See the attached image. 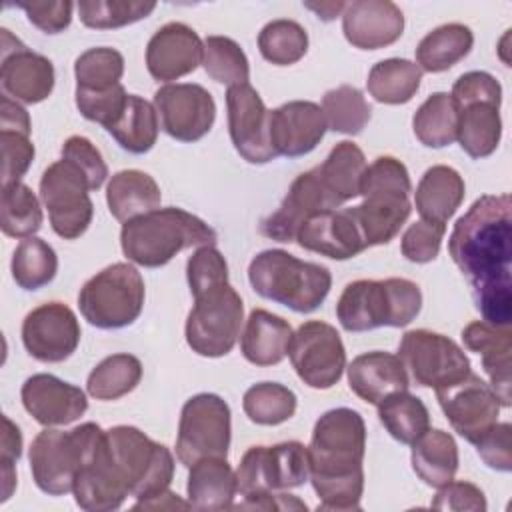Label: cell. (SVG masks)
I'll use <instances>...</instances> for the list:
<instances>
[{
	"instance_id": "be15d7a7",
	"label": "cell",
	"mask_w": 512,
	"mask_h": 512,
	"mask_svg": "<svg viewBox=\"0 0 512 512\" xmlns=\"http://www.w3.org/2000/svg\"><path fill=\"white\" fill-rule=\"evenodd\" d=\"M0 128L24 132V134H30V128H32L28 112L6 94L0 98Z\"/></svg>"
},
{
	"instance_id": "003e7915",
	"label": "cell",
	"mask_w": 512,
	"mask_h": 512,
	"mask_svg": "<svg viewBox=\"0 0 512 512\" xmlns=\"http://www.w3.org/2000/svg\"><path fill=\"white\" fill-rule=\"evenodd\" d=\"M278 510H306V504L292 494H276Z\"/></svg>"
},
{
	"instance_id": "4fadbf2b",
	"label": "cell",
	"mask_w": 512,
	"mask_h": 512,
	"mask_svg": "<svg viewBox=\"0 0 512 512\" xmlns=\"http://www.w3.org/2000/svg\"><path fill=\"white\" fill-rule=\"evenodd\" d=\"M90 184L76 164L62 158L50 164L40 178V198L48 208L52 230L64 240L80 238L94 214L88 196Z\"/></svg>"
},
{
	"instance_id": "484cf974",
	"label": "cell",
	"mask_w": 512,
	"mask_h": 512,
	"mask_svg": "<svg viewBox=\"0 0 512 512\" xmlns=\"http://www.w3.org/2000/svg\"><path fill=\"white\" fill-rule=\"evenodd\" d=\"M342 32L354 48L378 50L402 36L404 14L390 0H356L346 4Z\"/></svg>"
},
{
	"instance_id": "7bdbcfd3",
	"label": "cell",
	"mask_w": 512,
	"mask_h": 512,
	"mask_svg": "<svg viewBox=\"0 0 512 512\" xmlns=\"http://www.w3.org/2000/svg\"><path fill=\"white\" fill-rule=\"evenodd\" d=\"M58 256L42 238H22L12 256V278L24 290H38L54 280Z\"/></svg>"
},
{
	"instance_id": "8992f818",
	"label": "cell",
	"mask_w": 512,
	"mask_h": 512,
	"mask_svg": "<svg viewBox=\"0 0 512 512\" xmlns=\"http://www.w3.org/2000/svg\"><path fill=\"white\" fill-rule=\"evenodd\" d=\"M420 308V286L408 278L354 280L342 290L336 316L344 330L366 332L380 326H406L420 314Z\"/></svg>"
},
{
	"instance_id": "bcb514c9",
	"label": "cell",
	"mask_w": 512,
	"mask_h": 512,
	"mask_svg": "<svg viewBox=\"0 0 512 512\" xmlns=\"http://www.w3.org/2000/svg\"><path fill=\"white\" fill-rule=\"evenodd\" d=\"M326 126L340 134H360L372 116V108L364 94L350 84L328 90L322 98Z\"/></svg>"
},
{
	"instance_id": "1f68e13d",
	"label": "cell",
	"mask_w": 512,
	"mask_h": 512,
	"mask_svg": "<svg viewBox=\"0 0 512 512\" xmlns=\"http://www.w3.org/2000/svg\"><path fill=\"white\" fill-rule=\"evenodd\" d=\"M188 502L196 510H226L238 492L236 472L226 458H202L190 466Z\"/></svg>"
},
{
	"instance_id": "d6a6232c",
	"label": "cell",
	"mask_w": 512,
	"mask_h": 512,
	"mask_svg": "<svg viewBox=\"0 0 512 512\" xmlns=\"http://www.w3.org/2000/svg\"><path fill=\"white\" fill-rule=\"evenodd\" d=\"M160 200L158 182L142 170H120L110 178L106 188L108 210L120 222L160 208Z\"/></svg>"
},
{
	"instance_id": "277c9868",
	"label": "cell",
	"mask_w": 512,
	"mask_h": 512,
	"mask_svg": "<svg viewBox=\"0 0 512 512\" xmlns=\"http://www.w3.org/2000/svg\"><path fill=\"white\" fill-rule=\"evenodd\" d=\"M412 182L406 166L394 156H378L364 172L360 196L350 212L366 246L388 244L410 216Z\"/></svg>"
},
{
	"instance_id": "f546056e",
	"label": "cell",
	"mask_w": 512,
	"mask_h": 512,
	"mask_svg": "<svg viewBox=\"0 0 512 512\" xmlns=\"http://www.w3.org/2000/svg\"><path fill=\"white\" fill-rule=\"evenodd\" d=\"M292 336L288 320L264 308H254L240 334V350L250 364L274 366L288 356Z\"/></svg>"
},
{
	"instance_id": "03108f58",
	"label": "cell",
	"mask_w": 512,
	"mask_h": 512,
	"mask_svg": "<svg viewBox=\"0 0 512 512\" xmlns=\"http://www.w3.org/2000/svg\"><path fill=\"white\" fill-rule=\"evenodd\" d=\"M304 6L324 22L334 20L336 16H340V12L346 10V2H304Z\"/></svg>"
},
{
	"instance_id": "f35d334b",
	"label": "cell",
	"mask_w": 512,
	"mask_h": 512,
	"mask_svg": "<svg viewBox=\"0 0 512 512\" xmlns=\"http://www.w3.org/2000/svg\"><path fill=\"white\" fill-rule=\"evenodd\" d=\"M422 70L406 58H386L372 66L366 86L370 96L382 104H406L420 88Z\"/></svg>"
},
{
	"instance_id": "4316f807",
	"label": "cell",
	"mask_w": 512,
	"mask_h": 512,
	"mask_svg": "<svg viewBox=\"0 0 512 512\" xmlns=\"http://www.w3.org/2000/svg\"><path fill=\"white\" fill-rule=\"evenodd\" d=\"M296 242L304 250L332 260H348L368 248L350 208H336L310 216L300 228Z\"/></svg>"
},
{
	"instance_id": "cb8c5ba5",
	"label": "cell",
	"mask_w": 512,
	"mask_h": 512,
	"mask_svg": "<svg viewBox=\"0 0 512 512\" xmlns=\"http://www.w3.org/2000/svg\"><path fill=\"white\" fill-rule=\"evenodd\" d=\"M268 130L276 156L298 158L320 144L328 126L316 102L292 100L268 114Z\"/></svg>"
},
{
	"instance_id": "d6986e66",
	"label": "cell",
	"mask_w": 512,
	"mask_h": 512,
	"mask_svg": "<svg viewBox=\"0 0 512 512\" xmlns=\"http://www.w3.org/2000/svg\"><path fill=\"white\" fill-rule=\"evenodd\" d=\"M340 204L322 182L318 168H312L296 176L278 210L262 220L260 232L276 242H296L300 228L310 216L336 210Z\"/></svg>"
},
{
	"instance_id": "ba28073f",
	"label": "cell",
	"mask_w": 512,
	"mask_h": 512,
	"mask_svg": "<svg viewBox=\"0 0 512 512\" xmlns=\"http://www.w3.org/2000/svg\"><path fill=\"white\" fill-rule=\"evenodd\" d=\"M146 288L140 272L116 262L94 274L78 294V308L88 324L102 330L130 326L142 312Z\"/></svg>"
},
{
	"instance_id": "816d5d0a",
	"label": "cell",
	"mask_w": 512,
	"mask_h": 512,
	"mask_svg": "<svg viewBox=\"0 0 512 512\" xmlns=\"http://www.w3.org/2000/svg\"><path fill=\"white\" fill-rule=\"evenodd\" d=\"M128 100V94L122 84H116L108 90H78L76 88V108L78 112L106 130L120 116Z\"/></svg>"
},
{
	"instance_id": "83f0119b",
	"label": "cell",
	"mask_w": 512,
	"mask_h": 512,
	"mask_svg": "<svg viewBox=\"0 0 512 512\" xmlns=\"http://www.w3.org/2000/svg\"><path fill=\"white\" fill-rule=\"evenodd\" d=\"M464 346L482 358V368L488 376V384L494 388L502 406H510V354H512V330L510 326H494L486 320L470 322L462 330Z\"/></svg>"
},
{
	"instance_id": "74e56055",
	"label": "cell",
	"mask_w": 512,
	"mask_h": 512,
	"mask_svg": "<svg viewBox=\"0 0 512 512\" xmlns=\"http://www.w3.org/2000/svg\"><path fill=\"white\" fill-rule=\"evenodd\" d=\"M316 168L322 182L342 204L346 200L360 196V186H362V178L368 164H366L364 152L354 142L350 140L338 142L330 150L326 160Z\"/></svg>"
},
{
	"instance_id": "e575fe53",
	"label": "cell",
	"mask_w": 512,
	"mask_h": 512,
	"mask_svg": "<svg viewBox=\"0 0 512 512\" xmlns=\"http://www.w3.org/2000/svg\"><path fill=\"white\" fill-rule=\"evenodd\" d=\"M502 136V120L500 106L492 102H470L458 106V134L462 150L470 158H486L490 156Z\"/></svg>"
},
{
	"instance_id": "b9f144b4",
	"label": "cell",
	"mask_w": 512,
	"mask_h": 512,
	"mask_svg": "<svg viewBox=\"0 0 512 512\" xmlns=\"http://www.w3.org/2000/svg\"><path fill=\"white\" fill-rule=\"evenodd\" d=\"M142 380V362L132 354H112L88 374L86 390L96 400H118Z\"/></svg>"
},
{
	"instance_id": "8d00e7d4",
	"label": "cell",
	"mask_w": 512,
	"mask_h": 512,
	"mask_svg": "<svg viewBox=\"0 0 512 512\" xmlns=\"http://www.w3.org/2000/svg\"><path fill=\"white\" fill-rule=\"evenodd\" d=\"M156 108L138 94H128L126 106L114 124L108 128L112 138L130 154H144L152 150L158 140Z\"/></svg>"
},
{
	"instance_id": "4dcf8cb0",
	"label": "cell",
	"mask_w": 512,
	"mask_h": 512,
	"mask_svg": "<svg viewBox=\"0 0 512 512\" xmlns=\"http://www.w3.org/2000/svg\"><path fill=\"white\" fill-rule=\"evenodd\" d=\"M464 192L466 186L462 176L450 166L436 164L420 178L414 192V204L422 220L446 224L460 208Z\"/></svg>"
},
{
	"instance_id": "603a6c76",
	"label": "cell",
	"mask_w": 512,
	"mask_h": 512,
	"mask_svg": "<svg viewBox=\"0 0 512 512\" xmlns=\"http://www.w3.org/2000/svg\"><path fill=\"white\" fill-rule=\"evenodd\" d=\"M204 42L184 22H168L154 32L146 46V68L158 82H172L202 64Z\"/></svg>"
},
{
	"instance_id": "d590c367",
	"label": "cell",
	"mask_w": 512,
	"mask_h": 512,
	"mask_svg": "<svg viewBox=\"0 0 512 512\" xmlns=\"http://www.w3.org/2000/svg\"><path fill=\"white\" fill-rule=\"evenodd\" d=\"M474 34L460 22H450L428 32L416 46V64L422 72H444L472 50Z\"/></svg>"
},
{
	"instance_id": "836d02e7",
	"label": "cell",
	"mask_w": 512,
	"mask_h": 512,
	"mask_svg": "<svg viewBox=\"0 0 512 512\" xmlns=\"http://www.w3.org/2000/svg\"><path fill=\"white\" fill-rule=\"evenodd\" d=\"M412 468L416 476L432 488L448 484L458 470L456 440L444 430L428 428L412 442Z\"/></svg>"
},
{
	"instance_id": "f5cc1de1",
	"label": "cell",
	"mask_w": 512,
	"mask_h": 512,
	"mask_svg": "<svg viewBox=\"0 0 512 512\" xmlns=\"http://www.w3.org/2000/svg\"><path fill=\"white\" fill-rule=\"evenodd\" d=\"M186 278L192 296L228 282V264L214 246H200L186 264Z\"/></svg>"
},
{
	"instance_id": "e0dca14e",
	"label": "cell",
	"mask_w": 512,
	"mask_h": 512,
	"mask_svg": "<svg viewBox=\"0 0 512 512\" xmlns=\"http://www.w3.org/2000/svg\"><path fill=\"white\" fill-rule=\"evenodd\" d=\"M436 398L452 428L470 444L498 422L502 408L494 388L472 372L452 386L438 388Z\"/></svg>"
},
{
	"instance_id": "3957f363",
	"label": "cell",
	"mask_w": 512,
	"mask_h": 512,
	"mask_svg": "<svg viewBox=\"0 0 512 512\" xmlns=\"http://www.w3.org/2000/svg\"><path fill=\"white\" fill-rule=\"evenodd\" d=\"M216 232L202 218L176 208H156L122 224L120 246L124 256L144 268L168 264L178 252L192 246H214Z\"/></svg>"
},
{
	"instance_id": "681fc988",
	"label": "cell",
	"mask_w": 512,
	"mask_h": 512,
	"mask_svg": "<svg viewBox=\"0 0 512 512\" xmlns=\"http://www.w3.org/2000/svg\"><path fill=\"white\" fill-rule=\"evenodd\" d=\"M80 20L88 28L110 30L134 24L150 16L156 2L142 0H82L76 4Z\"/></svg>"
},
{
	"instance_id": "9f6ffc18",
	"label": "cell",
	"mask_w": 512,
	"mask_h": 512,
	"mask_svg": "<svg viewBox=\"0 0 512 512\" xmlns=\"http://www.w3.org/2000/svg\"><path fill=\"white\" fill-rule=\"evenodd\" d=\"M62 158L70 160L80 168V172L86 176L90 190H98L106 176H108V166L100 154V150L84 136H70L62 144Z\"/></svg>"
},
{
	"instance_id": "e7e4bbea",
	"label": "cell",
	"mask_w": 512,
	"mask_h": 512,
	"mask_svg": "<svg viewBox=\"0 0 512 512\" xmlns=\"http://www.w3.org/2000/svg\"><path fill=\"white\" fill-rule=\"evenodd\" d=\"M134 508H152V510H162V508H192L190 502H184L178 498V494L170 492V490H164L152 498H146V500H138L134 504Z\"/></svg>"
},
{
	"instance_id": "6f0895ef",
	"label": "cell",
	"mask_w": 512,
	"mask_h": 512,
	"mask_svg": "<svg viewBox=\"0 0 512 512\" xmlns=\"http://www.w3.org/2000/svg\"><path fill=\"white\" fill-rule=\"evenodd\" d=\"M450 96L456 102V106H464L470 102H492L500 106L502 86L492 74L482 70H472L462 74L454 82Z\"/></svg>"
},
{
	"instance_id": "91938a15",
	"label": "cell",
	"mask_w": 512,
	"mask_h": 512,
	"mask_svg": "<svg viewBox=\"0 0 512 512\" xmlns=\"http://www.w3.org/2000/svg\"><path fill=\"white\" fill-rule=\"evenodd\" d=\"M432 508L484 512L488 504H486L484 492L476 484L464 482V480H450L448 484L438 488V494L432 500Z\"/></svg>"
},
{
	"instance_id": "7a4b0ae2",
	"label": "cell",
	"mask_w": 512,
	"mask_h": 512,
	"mask_svg": "<svg viewBox=\"0 0 512 512\" xmlns=\"http://www.w3.org/2000/svg\"><path fill=\"white\" fill-rule=\"evenodd\" d=\"M364 452L366 424L360 412L334 408L316 420L308 446V480L320 498L318 510L346 512L360 508Z\"/></svg>"
},
{
	"instance_id": "f1b7e54d",
	"label": "cell",
	"mask_w": 512,
	"mask_h": 512,
	"mask_svg": "<svg viewBox=\"0 0 512 512\" xmlns=\"http://www.w3.org/2000/svg\"><path fill=\"white\" fill-rule=\"evenodd\" d=\"M348 386L360 400L376 406L388 394L408 390L410 380L400 356L374 350L350 362Z\"/></svg>"
},
{
	"instance_id": "6125c7cd",
	"label": "cell",
	"mask_w": 512,
	"mask_h": 512,
	"mask_svg": "<svg viewBox=\"0 0 512 512\" xmlns=\"http://www.w3.org/2000/svg\"><path fill=\"white\" fill-rule=\"evenodd\" d=\"M2 444H0V464H2V502H6L16 488V462L22 454V432L8 418H2Z\"/></svg>"
},
{
	"instance_id": "ee69618b",
	"label": "cell",
	"mask_w": 512,
	"mask_h": 512,
	"mask_svg": "<svg viewBox=\"0 0 512 512\" xmlns=\"http://www.w3.org/2000/svg\"><path fill=\"white\" fill-rule=\"evenodd\" d=\"M0 226L10 238H28L42 228V208L30 186L12 182L2 186Z\"/></svg>"
},
{
	"instance_id": "2e32d148",
	"label": "cell",
	"mask_w": 512,
	"mask_h": 512,
	"mask_svg": "<svg viewBox=\"0 0 512 512\" xmlns=\"http://www.w3.org/2000/svg\"><path fill=\"white\" fill-rule=\"evenodd\" d=\"M160 128L174 140L196 142L204 138L216 118L212 94L200 84H164L154 92Z\"/></svg>"
},
{
	"instance_id": "ffe728a7",
	"label": "cell",
	"mask_w": 512,
	"mask_h": 512,
	"mask_svg": "<svg viewBox=\"0 0 512 512\" xmlns=\"http://www.w3.org/2000/svg\"><path fill=\"white\" fill-rule=\"evenodd\" d=\"M228 132L236 152L250 164H266L276 158L270 144L268 114L256 88L246 84L228 86Z\"/></svg>"
},
{
	"instance_id": "44dd1931",
	"label": "cell",
	"mask_w": 512,
	"mask_h": 512,
	"mask_svg": "<svg viewBox=\"0 0 512 512\" xmlns=\"http://www.w3.org/2000/svg\"><path fill=\"white\" fill-rule=\"evenodd\" d=\"M2 68L0 82L6 96L24 104H38L52 94L54 66L52 62L28 50L10 30L2 28Z\"/></svg>"
},
{
	"instance_id": "5bb4252c",
	"label": "cell",
	"mask_w": 512,
	"mask_h": 512,
	"mask_svg": "<svg viewBox=\"0 0 512 512\" xmlns=\"http://www.w3.org/2000/svg\"><path fill=\"white\" fill-rule=\"evenodd\" d=\"M398 356L414 382L424 388H446L472 372L468 356L454 340L426 328L408 330L400 340Z\"/></svg>"
},
{
	"instance_id": "7dc6e473",
	"label": "cell",
	"mask_w": 512,
	"mask_h": 512,
	"mask_svg": "<svg viewBox=\"0 0 512 512\" xmlns=\"http://www.w3.org/2000/svg\"><path fill=\"white\" fill-rule=\"evenodd\" d=\"M258 50L270 64L290 66L304 58L308 50V34L296 20L278 18L260 30Z\"/></svg>"
},
{
	"instance_id": "f907efd6",
	"label": "cell",
	"mask_w": 512,
	"mask_h": 512,
	"mask_svg": "<svg viewBox=\"0 0 512 512\" xmlns=\"http://www.w3.org/2000/svg\"><path fill=\"white\" fill-rule=\"evenodd\" d=\"M124 74V56L108 46L88 48L74 62L78 90H108L120 84Z\"/></svg>"
},
{
	"instance_id": "60d3db41",
	"label": "cell",
	"mask_w": 512,
	"mask_h": 512,
	"mask_svg": "<svg viewBox=\"0 0 512 512\" xmlns=\"http://www.w3.org/2000/svg\"><path fill=\"white\" fill-rule=\"evenodd\" d=\"M416 138L428 148H444L458 134V106L448 92L430 94L412 118Z\"/></svg>"
},
{
	"instance_id": "f6af8a7d",
	"label": "cell",
	"mask_w": 512,
	"mask_h": 512,
	"mask_svg": "<svg viewBox=\"0 0 512 512\" xmlns=\"http://www.w3.org/2000/svg\"><path fill=\"white\" fill-rule=\"evenodd\" d=\"M296 394L278 382H260L244 392L242 408L246 416L260 426H278L296 412Z\"/></svg>"
},
{
	"instance_id": "d4e9b609",
	"label": "cell",
	"mask_w": 512,
	"mask_h": 512,
	"mask_svg": "<svg viewBox=\"0 0 512 512\" xmlns=\"http://www.w3.org/2000/svg\"><path fill=\"white\" fill-rule=\"evenodd\" d=\"M26 412L42 426H66L88 410L86 394L52 374H34L26 378L20 390Z\"/></svg>"
},
{
	"instance_id": "11a10c76",
	"label": "cell",
	"mask_w": 512,
	"mask_h": 512,
	"mask_svg": "<svg viewBox=\"0 0 512 512\" xmlns=\"http://www.w3.org/2000/svg\"><path fill=\"white\" fill-rule=\"evenodd\" d=\"M0 144H2V186L20 182L34 160V144L30 134L14 132V130H0Z\"/></svg>"
},
{
	"instance_id": "9a60e30c",
	"label": "cell",
	"mask_w": 512,
	"mask_h": 512,
	"mask_svg": "<svg viewBox=\"0 0 512 512\" xmlns=\"http://www.w3.org/2000/svg\"><path fill=\"white\" fill-rule=\"evenodd\" d=\"M288 356L298 378L316 390L332 388L346 368L342 338L322 320H308L294 332Z\"/></svg>"
},
{
	"instance_id": "ac0fdd59",
	"label": "cell",
	"mask_w": 512,
	"mask_h": 512,
	"mask_svg": "<svg viewBox=\"0 0 512 512\" xmlns=\"http://www.w3.org/2000/svg\"><path fill=\"white\" fill-rule=\"evenodd\" d=\"M80 324L72 308L62 302H46L30 310L22 322V344L40 362H64L80 344Z\"/></svg>"
},
{
	"instance_id": "94428289",
	"label": "cell",
	"mask_w": 512,
	"mask_h": 512,
	"mask_svg": "<svg viewBox=\"0 0 512 512\" xmlns=\"http://www.w3.org/2000/svg\"><path fill=\"white\" fill-rule=\"evenodd\" d=\"M16 6L22 8L28 20L44 34H58L64 28H68L72 20V10H74V4L64 0H54V2L34 0V2H18Z\"/></svg>"
},
{
	"instance_id": "52a82bcc",
	"label": "cell",
	"mask_w": 512,
	"mask_h": 512,
	"mask_svg": "<svg viewBox=\"0 0 512 512\" xmlns=\"http://www.w3.org/2000/svg\"><path fill=\"white\" fill-rule=\"evenodd\" d=\"M104 434L114 466L130 496L146 500L168 490L174 478V456L164 444L124 424L108 428Z\"/></svg>"
},
{
	"instance_id": "9c48e42d",
	"label": "cell",
	"mask_w": 512,
	"mask_h": 512,
	"mask_svg": "<svg viewBox=\"0 0 512 512\" xmlns=\"http://www.w3.org/2000/svg\"><path fill=\"white\" fill-rule=\"evenodd\" d=\"M100 432L102 428L94 422H84L70 432L42 430L30 446V470L36 486L50 496L72 492L82 462Z\"/></svg>"
},
{
	"instance_id": "ab89813d",
	"label": "cell",
	"mask_w": 512,
	"mask_h": 512,
	"mask_svg": "<svg viewBox=\"0 0 512 512\" xmlns=\"http://www.w3.org/2000/svg\"><path fill=\"white\" fill-rule=\"evenodd\" d=\"M378 418L386 432L402 442L412 444L430 428V414L424 402L408 390L392 392L378 404Z\"/></svg>"
},
{
	"instance_id": "7c38bea8",
	"label": "cell",
	"mask_w": 512,
	"mask_h": 512,
	"mask_svg": "<svg viewBox=\"0 0 512 512\" xmlns=\"http://www.w3.org/2000/svg\"><path fill=\"white\" fill-rule=\"evenodd\" d=\"M308 478V448L296 440L248 448L236 470L238 492L242 496H260L274 490L298 488Z\"/></svg>"
},
{
	"instance_id": "7402d4cb",
	"label": "cell",
	"mask_w": 512,
	"mask_h": 512,
	"mask_svg": "<svg viewBox=\"0 0 512 512\" xmlns=\"http://www.w3.org/2000/svg\"><path fill=\"white\" fill-rule=\"evenodd\" d=\"M72 494L76 504L88 512L118 510L130 496L110 456L104 430L86 454L74 480Z\"/></svg>"
},
{
	"instance_id": "30bf717a",
	"label": "cell",
	"mask_w": 512,
	"mask_h": 512,
	"mask_svg": "<svg viewBox=\"0 0 512 512\" xmlns=\"http://www.w3.org/2000/svg\"><path fill=\"white\" fill-rule=\"evenodd\" d=\"M242 316V298L230 282L200 292L186 318L188 346L206 358L226 356L240 336Z\"/></svg>"
},
{
	"instance_id": "c3c4849f",
	"label": "cell",
	"mask_w": 512,
	"mask_h": 512,
	"mask_svg": "<svg viewBox=\"0 0 512 512\" xmlns=\"http://www.w3.org/2000/svg\"><path fill=\"white\" fill-rule=\"evenodd\" d=\"M202 66L220 84L236 86L246 84L250 78V64L244 50L228 36H208L204 40Z\"/></svg>"
},
{
	"instance_id": "680465c9",
	"label": "cell",
	"mask_w": 512,
	"mask_h": 512,
	"mask_svg": "<svg viewBox=\"0 0 512 512\" xmlns=\"http://www.w3.org/2000/svg\"><path fill=\"white\" fill-rule=\"evenodd\" d=\"M512 426L510 422H496L474 446L486 466L498 472L512 468Z\"/></svg>"
},
{
	"instance_id": "8fae6325",
	"label": "cell",
	"mask_w": 512,
	"mask_h": 512,
	"mask_svg": "<svg viewBox=\"0 0 512 512\" xmlns=\"http://www.w3.org/2000/svg\"><path fill=\"white\" fill-rule=\"evenodd\" d=\"M230 406L210 392L188 398L180 412L176 456L190 468L202 458H228Z\"/></svg>"
},
{
	"instance_id": "db71d44e",
	"label": "cell",
	"mask_w": 512,
	"mask_h": 512,
	"mask_svg": "<svg viewBox=\"0 0 512 512\" xmlns=\"http://www.w3.org/2000/svg\"><path fill=\"white\" fill-rule=\"evenodd\" d=\"M444 234H446V224H436L420 218L418 222L410 224L402 236V242H400L402 256L416 264L432 262L440 252Z\"/></svg>"
},
{
	"instance_id": "5b68a950",
	"label": "cell",
	"mask_w": 512,
	"mask_h": 512,
	"mask_svg": "<svg viewBox=\"0 0 512 512\" xmlns=\"http://www.w3.org/2000/svg\"><path fill=\"white\" fill-rule=\"evenodd\" d=\"M248 280L262 298L300 314L314 312L332 286L326 266L304 262L280 248L256 254L248 266Z\"/></svg>"
},
{
	"instance_id": "6da1fadb",
	"label": "cell",
	"mask_w": 512,
	"mask_h": 512,
	"mask_svg": "<svg viewBox=\"0 0 512 512\" xmlns=\"http://www.w3.org/2000/svg\"><path fill=\"white\" fill-rule=\"evenodd\" d=\"M448 252L464 278L482 318L494 326L512 322V204L510 194H484L460 216Z\"/></svg>"
}]
</instances>
